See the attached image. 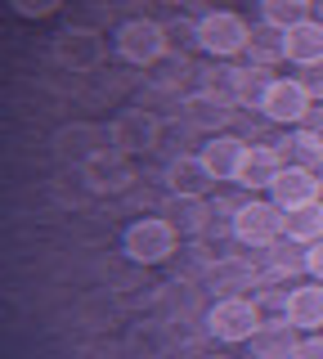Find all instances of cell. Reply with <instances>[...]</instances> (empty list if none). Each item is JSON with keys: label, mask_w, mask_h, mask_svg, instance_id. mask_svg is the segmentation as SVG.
Masks as SVG:
<instances>
[{"label": "cell", "mask_w": 323, "mask_h": 359, "mask_svg": "<svg viewBox=\"0 0 323 359\" xmlns=\"http://www.w3.org/2000/svg\"><path fill=\"white\" fill-rule=\"evenodd\" d=\"M121 252H126V261L135 265H162L171 261L175 252H180V229H175L166 216H139L126 224V233H121Z\"/></svg>", "instance_id": "cell-1"}, {"label": "cell", "mask_w": 323, "mask_h": 359, "mask_svg": "<svg viewBox=\"0 0 323 359\" xmlns=\"http://www.w3.org/2000/svg\"><path fill=\"white\" fill-rule=\"evenodd\" d=\"M261 306L252 297H220L216 306L207 310V332L225 346H238V341H252L256 328H261Z\"/></svg>", "instance_id": "cell-2"}, {"label": "cell", "mask_w": 323, "mask_h": 359, "mask_svg": "<svg viewBox=\"0 0 323 359\" xmlns=\"http://www.w3.org/2000/svg\"><path fill=\"white\" fill-rule=\"evenodd\" d=\"M198 41L211 59H233V54L252 50V27L233 9H211V14L198 18Z\"/></svg>", "instance_id": "cell-3"}, {"label": "cell", "mask_w": 323, "mask_h": 359, "mask_svg": "<svg viewBox=\"0 0 323 359\" xmlns=\"http://www.w3.org/2000/svg\"><path fill=\"white\" fill-rule=\"evenodd\" d=\"M117 54L135 67H153L162 54H171L166 45V22H153V18H126L117 27Z\"/></svg>", "instance_id": "cell-4"}, {"label": "cell", "mask_w": 323, "mask_h": 359, "mask_svg": "<svg viewBox=\"0 0 323 359\" xmlns=\"http://www.w3.org/2000/svg\"><path fill=\"white\" fill-rule=\"evenodd\" d=\"M229 229H233V238L242 247H274L283 238V211H278L274 202L252 198V202H242V207L233 211Z\"/></svg>", "instance_id": "cell-5"}, {"label": "cell", "mask_w": 323, "mask_h": 359, "mask_svg": "<svg viewBox=\"0 0 323 359\" xmlns=\"http://www.w3.org/2000/svg\"><path fill=\"white\" fill-rule=\"evenodd\" d=\"M108 140H113L117 153H153L162 140V117L149 108H121L113 117V126H108Z\"/></svg>", "instance_id": "cell-6"}, {"label": "cell", "mask_w": 323, "mask_h": 359, "mask_svg": "<svg viewBox=\"0 0 323 359\" xmlns=\"http://www.w3.org/2000/svg\"><path fill=\"white\" fill-rule=\"evenodd\" d=\"M310 104H315V99L301 86V76H274L270 90H265V99H261V112L270 121H278V126H301Z\"/></svg>", "instance_id": "cell-7"}, {"label": "cell", "mask_w": 323, "mask_h": 359, "mask_svg": "<svg viewBox=\"0 0 323 359\" xmlns=\"http://www.w3.org/2000/svg\"><path fill=\"white\" fill-rule=\"evenodd\" d=\"M50 54H54V63L59 67H68V72H95L99 63H104V41H99V32L90 27H63L59 32V41L50 45Z\"/></svg>", "instance_id": "cell-8"}, {"label": "cell", "mask_w": 323, "mask_h": 359, "mask_svg": "<svg viewBox=\"0 0 323 359\" xmlns=\"http://www.w3.org/2000/svg\"><path fill=\"white\" fill-rule=\"evenodd\" d=\"M198 157H202V166L211 171L216 184H238L242 171H247V162H252V144H242L238 135H216V140L202 144Z\"/></svg>", "instance_id": "cell-9"}, {"label": "cell", "mask_w": 323, "mask_h": 359, "mask_svg": "<svg viewBox=\"0 0 323 359\" xmlns=\"http://www.w3.org/2000/svg\"><path fill=\"white\" fill-rule=\"evenodd\" d=\"M265 189H270V202L278 211H296V207H305V202H319L323 180L310 171L305 162H296V166H283Z\"/></svg>", "instance_id": "cell-10"}, {"label": "cell", "mask_w": 323, "mask_h": 359, "mask_svg": "<svg viewBox=\"0 0 323 359\" xmlns=\"http://www.w3.org/2000/svg\"><path fill=\"white\" fill-rule=\"evenodd\" d=\"M233 112H238L233 95H225V90H216V86H202V90H193V95L184 99V117L193 121L198 130H216L220 135L233 121Z\"/></svg>", "instance_id": "cell-11"}, {"label": "cell", "mask_w": 323, "mask_h": 359, "mask_svg": "<svg viewBox=\"0 0 323 359\" xmlns=\"http://www.w3.org/2000/svg\"><path fill=\"white\" fill-rule=\"evenodd\" d=\"M130 180H135V171H130L126 153L99 149L85 157V184H90V194H121V189H130Z\"/></svg>", "instance_id": "cell-12"}, {"label": "cell", "mask_w": 323, "mask_h": 359, "mask_svg": "<svg viewBox=\"0 0 323 359\" xmlns=\"http://www.w3.org/2000/svg\"><path fill=\"white\" fill-rule=\"evenodd\" d=\"M247 346H252V359H292L296 346H301V328L283 314V319L261 323Z\"/></svg>", "instance_id": "cell-13"}, {"label": "cell", "mask_w": 323, "mask_h": 359, "mask_svg": "<svg viewBox=\"0 0 323 359\" xmlns=\"http://www.w3.org/2000/svg\"><path fill=\"white\" fill-rule=\"evenodd\" d=\"M278 54H283L287 63H296V67L319 63L323 59V22L305 18V22H296V27H287L283 41H278Z\"/></svg>", "instance_id": "cell-14"}, {"label": "cell", "mask_w": 323, "mask_h": 359, "mask_svg": "<svg viewBox=\"0 0 323 359\" xmlns=\"http://www.w3.org/2000/svg\"><path fill=\"white\" fill-rule=\"evenodd\" d=\"M211 184H216V180H211V171L202 166V157H193V153L171 157V166H166V189H171L175 198H202Z\"/></svg>", "instance_id": "cell-15"}, {"label": "cell", "mask_w": 323, "mask_h": 359, "mask_svg": "<svg viewBox=\"0 0 323 359\" xmlns=\"http://www.w3.org/2000/svg\"><path fill=\"white\" fill-rule=\"evenodd\" d=\"M283 314L296 323L301 332H319L323 328V283H301V287H292L287 292V306H283Z\"/></svg>", "instance_id": "cell-16"}, {"label": "cell", "mask_w": 323, "mask_h": 359, "mask_svg": "<svg viewBox=\"0 0 323 359\" xmlns=\"http://www.w3.org/2000/svg\"><path fill=\"white\" fill-rule=\"evenodd\" d=\"M261 283V269L256 265H247V261H216L211 265V274H207V287L211 292H220V297H242L247 287H256Z\"/></svg>", "instance_id": "cell-17"}, {"label": "cell", "mask_w": 323, "mask_h": 359, "mask_svg": "<svg viewBox=\"0 0 323 359\" xmlns=\"http://www.w3.org/2000/svg\"><path fill=\"white\" fill-rule=\"evenodd\" d=\"M283 238L296 247H310L323 238V202H305L296 211H283Z\"/></svg>", "instance_id": "cell-18"}, {"label": "cell", "mask_w": 323, "mask_h": 359, "mask_svg": "<svg viewBox=\"0 0 323 359\" xmlns=\"http://www.w3.org/2000/svg\"><path fill=\"white\" fill-rule=\"evenodd\" d=\"M278 171H283V144H252V162H247V171H242L238 184L261 189V184H270Z\"/></svg>", "instance_id": "cell-19"}, {"label": "cell", "mask_w": 323, "mask_h": 359, "mask_svg": "<svg viewBox=\"0 0 323 359\" xmlns=\"http://www.w3.org/2000/svg\"><path fill=\"white\" fill-rule=\"evenodd\" d=\"M265 90H270V81H265L261 67H233L229 72V95L238 108H261Z\"/></svg>", "instance_id": "cell-20"}, {"label": "cell", "mask_w": 323, "mask_h": 359, "mask_svg": "<svg viewBox=\"0 0 323 359\" xmlns=\"http://www.w3.org/2000/svg\"><path fill=\"white\" fill-rule=\"evenodd\" d=\"M261 14H265V22L287 32V27L310 18V0H261Z\"/></svg>", "instance_id": "cell-21"}, {"label": "cell", "mask_w": 323, "mask_h": 359, "mask_svg": "<svg viewBox=\"0 0 323 359\" xmlns=\"http://www.w3.org/2000/svg\"><path fill=\"white\" fill-rule=\"evenodd\" d=\"M166 45H171L175 54L202 50V41H198V22L193 18H166Z\"/></svg>", "instance_id": "cell-22"}, {"label": "cell", "mask_w": 323, "mask_h": 359, "mask_svg": "<svg viewBox=\"0 0 323 359\" xmlns=\"http://www.w3.org/2000/svg\"><path fill=\"white\" fill-rule=\"evenodd\" d=\"M5 5L14 9L18 18H27V22H41V18L59 14V9H63V0H5Z\"/></svg>", "instance_id": "cell-23"}, {"label": "cell", "mask_w": 323, "mask_h": 359, "mask_svg": "<svg viewBox=\"0 0 323 359\" xmlns=\"http://www.w3.org/2000/svg\"><path fill=\"white\" fill-rule=\"evenodd\" d=\"M283 149H296L301 157H319L323 153V140H319V135H310V130H296V135H287V140H283Z\"/></svg>", "instance_id": "cell-24"}, {"label": "cell", "mask_w": 323, "mask_h": 359, "mask_svg": "<svg viewBox=\"0 0 323 359\" xmlns=\"http://www.w3.org/2000/svg\"><path fill=\"white\" fill-rule=\"evenodd\" d=\"M301 86L310 90V99H323V59L301 67Z\"/></svg>", "instance_id": "cell-25"}, {"label": "cell", "mask_w": 323, "mask_h": 359, "mask_svg": "<svg viewBox=\"0 0 323 359\" xmlns=\"http://www.w3.org/2000/svg\"><path fill=\"white\" fill-rule=\"evenodd\" d=\"M305 274L315 278V283H323V238L305 247Z\"/></svg>", "instance_id": "cell-26"}, {"label": "cell", "mask_w": 323, "mask_h": 359, "mask_svg": "<svg viewBox=\"0 0 323 359\" xmlns=\"http://www.w3.org/2000/svg\"><path fill=\"white\" fill-rule=\"evenodd\" d=\"M292 359H323V337H319V332H305V341L296 346Z\"/></svg>", "instance_id": "cell-27"}, {"label": "cell", "mask_w": 323, "mask_h": 359, "mask_svg": "<svg viewBox=\"0 0 323 359\" xmlns=\"http://www.w3.org/2000/svg\"><path fill=\"white\" fill-rule=\"evenodd\" d=\"M202 359H225V355H202Z\"/></svg>", "instance_id": "cell-28"}, {"label": "cell", "mask_w": 323, "mask_h": 359, "mask_svg": "<svg viewBox=\"0 0 323 359\" xmlns=\"http://www.w3.org/2000/svg\"><path fill=\"white\" fill-rule=\"evenodd\" d=\"M166 5H180V0H166Z\"/></svg>", "instance_id": "cell-29"}]
</instances>
